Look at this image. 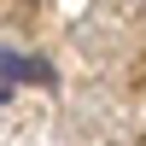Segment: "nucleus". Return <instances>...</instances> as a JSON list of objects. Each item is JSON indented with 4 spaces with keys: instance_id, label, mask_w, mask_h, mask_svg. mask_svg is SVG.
<instances>
[{
    "instance_id": "f257e3e1",
    "label": "nucleus",
    "mask_w": 146,
    "mask_h": 146,
    "mask_svg": "<svg viewBox=\"0 0 146 146\" xmlns=\"http://www.w3.org/2000/svg\"><path fill=\"white\" fill-rule=\"evenodd\" d=\"M6 82H53V70L41 64V58H23V53H12V47H0V88Z\"/></svg>"
}]
</instances>
